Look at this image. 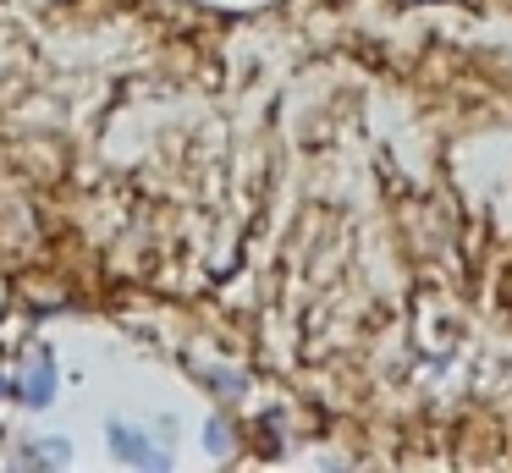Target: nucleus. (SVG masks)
<instances>
[{
  "instance_id": "1",
  "label": "nucleus",
  "mask_w": 512,
  "mask_h": 473,
  "mask_svg": "<svg viewBox=\"0 0 512 473\" xmlns=\"http://www.w3.org/2000/svg\"><path fill=\"white\" fill-rule=\"evenodd\" d=\"M111 451H116V457H133V462H149V468H160V462H166L160 451H149L138 435H127L122 424H111Z\"/></svg>"
}]
</instances>
